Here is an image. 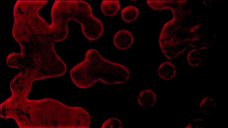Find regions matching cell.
Wrapping results in <instances>:
<instances>
[{
    "instance_id": "6da1fadb",
    "label": "cell",
    "mask_w": 228,
    "mask_h": 128,
    "mask_svg": "<svg viewBox=\"0 0 228 128\" xmlns=\"http://www.w3.org/2000/svg\"><path fill=\"white\" fill-rule=\"evenodd\" d=\"M45 5L40 1H27L13 10L12 34L21 47V53H12L14 60L23 65L37 68L59 67L65 63L55 52L54 43L65 40L68 34L57 18L51 15L48 25L39 15Z\"/></svg>"
},
{
    "instance_id": "7a4b0ae2",
    "label": "cell",
    "mask_w": 228,
    "mask_h": 128,
    "mask_svg": "<svg viewBox=\"0 0 228 128\" xmlns=\"http://www.w3.org/2000/svg\"><path fill=\"white\" fill-rule=\"evenodd\" d=\"M70 75L77 87L86 89L98 81L108 85L123 83L129 79L130 74L125 66L106 59L96 50L90 49L84 59L71 68Z\"/></svg>"
},
{
    "instance_id": "3957f363",
    "label": "cell",
    "mask_w": 228,
    "mask_h": 128,
    "mask_svg": "<svg viewBox=\"0 0 228 128\" xmlns=\"http://www.w3.org/2000/svg\"><path fill=\"white\" fill-rule=\"evenodd\" d=\"M134 41L130 32L125 30L117 32L113 38V42L116 47L120 50H126L130 48Z\"/></svg>"
},
{
    "instance_id": "277c9868",
    "label": "cell",
    "mask_w": 228,
    "mask_h": 128,
    "mask_svg": "<svg viewBox=\"0 0 228 128\" xmlns=\"http://www.w3.org/2000/svg\"><path fill=\"white\" fill-rule=\"evenodd\" d=\"M156 101V95L151 90L146 89L142 91L138 97V102L139 104L145 108L152 107L155 104Z\"/></svg>"
},
{
    "instance_id": "5b68a950",
    "label": "cell",
    "mask_w": 228,
    "mask_h": 128,
    "mask_svg": "<svg viewBox=\"0 0 228 128\" xmlns=\"http://www.w3.org/2000/svg\"><path fill=\"white\" fill-rule=\"evenodd\" d=\"M102 12L105 15L112 16L116 15L120 10L119 1H102L100 5Z\"/></svg>"
},
{
    "instance_id": "8992f818",
    "label": "cell",
    "mask_w": 228,
    "mask_h": 128,
    "mask_svg": "<svg viewBox=\"0 0 228 128\" xmlns=\"http://www.w3.org/2000/svg\"><path fill=\"white\" fill-rule=\"evenodd\" d=\"M158 73L160 77L165 80H168L173 78L176 73V70L174 66L169 62L162 63L158 69Z\"/></svg>"
},
{
    "instance_id": "52a82bcc",
    "label": "cell",
    "mask_w": 228,
    "mask_h": 128,
    "mask_svg": "<svg viewBox=\"0 0 228 128\" xmlns=\"http://www.w3.org/2000/svg\"><path fill=\"white\" fill-rule=\"evenodd\" d=\"M139 14L138 9L133 5H129L124 8L121 11V15L123 20L128 23L135 21Z\"/></svg>"
},
{
    "instance_id": "ba28073f",
    "label": "cell",
    "mask_w": 228,
    "mask_h": 128,
    "mask_svg": "<svg viewBox=\"0 0 228 128\" xmlns=\"http://www.w3.org/2000/svg\"><path fill=\"white\" fill-rule=\"evenodd\" d=\"M200 108L204 113L210 114L216 108V105L214 100L210 98L206 97L201 101Z\"/></svg>"
},
{
    "instance_id": "9c48e42d",
    "label": "cell",
    "mask_w": 228,
    "mask_h": 128,
    "mask_svg": "<svg viewBox=\"0 0 228 128\" xmlns=\"http://www.w3.org/2000/svg\"><path fill=\"white\" fill-rule=\"evenodd\" d=\"M189 63L193 66L198 65L202 61L200 54L197 51L193 50L189 54L187 57Z\"/></svg>"
},
{
    "instance_id": "30bf717a",
    "label": "cell",
    "mask_w": 228,
    "mask_h": 128,
    "mask_svg": "<svg viewBox=\"0 0 228 128\" xmlns=\"http://www.w3.org/2000/svg\"><path fill=\"white\" fill-rule=\"evenodd\" d=\"M101 128H123L120 121L115 118H111L107 119L102 125Z\"/></svg>"
},
{
    "instance_id": "8fae6325",
    "label": "cell",
    "mask_w": 228,
    "mask_h": 128,
    "mask_svg": "<svg viewBox=\"0 0 228 128\" xmlns=\"http://www.w3.org/2000/svg\"><path fill=\"white\" fill-rule=\"evenodd\" d=\"M206 126V122L203 119H198L192 120L185 128H203Z\"/></svg>"
}]
</instances>
